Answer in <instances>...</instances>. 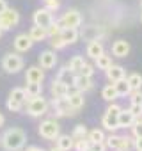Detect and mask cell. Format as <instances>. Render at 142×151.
Listing matches in <instances>:
<instances>
[{
	"instance_id": "obj_19",
	"label": "cell",
	"mask_w": 142,
	"mask_h": 151,
	"mask_svg": "<svg viewBox=\"0 0 142 151\" xmlns=\"http://www.w3.org/2000/svg\"><path fill=\"white\" fill-rule=\"evenodd\" d=\"M73 144H75V140L71 135H59L55 139V146H59L62 151H71L73 149Z\"/></svg>"
},
{
	"instance_id": "obj_42",
	"label": "cell",
	"mask_w": 142,
	"mask_h": 151,
	"mask_svg": "<svg viewBox=\"0 0 142 151\" xmlns=\"http://www.w3.org/2000/svg\"><path fill=\"white\" fill-rule=\"evenodd\" d=\"M44 4H46V9H50V11H57L59 6H60V0H44Z\"/></svg>"
},
{
	"instance_id": "obj_21",
	"label": "cell",
	"mask_w": 142,
	"mask_h": 151,
	"mask_svg": "<svg viewBox=\"0 0 142 151\" xmlns=\"http://www.w3.org/2000/svg\"><path fill=\"white\" fill-rule=\"evenodd\" d=\"M101 53H103V45L100 43V39L89 41V45H87V55H89L91 59H96V57L101 55Z\"/></svg>"
},
{
	"instance_id": "obj_20",
	"label": "cell",
	"mask_w": 142,
	"mask_h": 151,
	"mask_svg": "<svg viewBox=\"0 0 142 151\" xmlns=\"http://www.w3.org/2000/svg\"><path fill=\"white\" fill-rule=\"evenodd\" d=\"M29 37H30L34 43H37V41H44V39L48 37V34H46V29H44V27L34 25V27L30 29V32H29Z\"/></svg>"
},
{
	"instance_id": "obj_38",
	"label": "cell",
	"mask_w": 142,
	"mask_h": 151,
	"mask_svg": "<svg viewBox=\"0 0 142 151\" xmlns=\"http://www.w3.org/2000/svg\"><path fill=\"white\" fill-rule=\"evenodd\" d=\"M77 73H78V75H84V77H93V75H94V66H91V64L85 62Z\"/></svg>"
},
{
	"instance_id": "obj_30",
	"label": "cell",
	"mask_w": 142,
	"mask_h": 151,
	"mask_svg": "<svg viewBox=\"0 0 142 151\" xmlns=\"http://www.w3.org/2000/svg\"><path fill=\"white\" fill-rule=\"evenodd\" d=\"M87 126L85 124H77L75 128H73V132H71V137H73V140H80V139H84V137H87Z\"/></svg>"
},
{
	"instance_id": "obj_5",
	"label": "cell",
	"mask_w": 142,
	"mask_h": 151,
	"mask_svg": "<svg viewBox=\"0 0 142 151\" xmlns=\"http://www.w3.org/2000/svg\"><path fill=\"white\" fill-rule=\"evenodd\" d=\"M20 22V13L13 7H7L4 13H0V29L2 30H11L18 25Z\"/></svg>"
},
{
	"instance_id": "obj_45",
	"label": "cell",
	"mask_w": 142,
	"mask_h": 151,
	"mask_svg": "<svg viewBox=\"0 0 142 151\" xmlns=\"http://www.w3.org/2000/svg\"><path fill=\"white\" fill-rule=\"evenodd\" d=\"M25 151H44L43 147H39V146H29Z\"/></svg>"
},
{
	"instance_id": "obj_24",
	"label": "cell",
	"mask_w": 142,
	"mask_h": 151,
	"mask_svg": "<svg viewBox=\"0 0 142 151\" xmlns=\"http://www.w3.org/2000/svg\"><path fill=\"white\" fill-rule=\"evenodd\" d=\"M25 93H27V100L29 98H34V96H39L43 93V84L41 82H27Z\"/></svg>"
},
{
	"instance_id": "obj_36",
	"label": "cell",
	"mask_w": 142,
	"mask_h": 151,
	"mask_svg": "<svg viewBox=\"0 0 142 151\" xmlns=\"http://www.w3.org/2000/svg\"><path fill=\"white\" fill-rule=\"evenodd\" d=\"M89 147H91V142H89L87 137H84L80 140H75V144H73V149H77V151H85Z\"/></svg>"
},
{
	"instance_id": "obj_1",
	"label": "cell",
	"mask_w": 142,
	"mask_h": 151,
	"mask_svg": "<svg viewBox=\"0 0 142 151\" xmlns=\"http://www.w3.org/2000/svg\"><path fill=\"white\" fill-rule=\"evenodd\" d=\"M0 142H2L4 149H7V151H20L27 142V135L22 128H9L4 132Z\"/></svg>"
},
{
	"instance_id": "obj_46",
	"label": "cell",
	"mask_w": 142,
	"mask_h": 151,
	"mask_svg": "<svg viewBox=\"0 0 142 151\" xmlns=\"http://www.w3.org/2000/svg\"><path fill=\"white\" fill-rule=\"evenodd\" d=\"M7 9V2H6V0H0V13H4Z\"/></svg>"
},
{
	"instance_id": "obj_25",
	"label": "cell",
	"mask_w": 142,
	"mask_h": 151,
	"mask_svg": "<svg viewBox=\"0 0 142 151\" xmlns=\"http://www.w3.org/2000/svg\"><path fill=\"white\" fill-rule=\"evenodd\" d=\"M110 66H112V59H110V55H105V52L94 59V68H98V69L107 71Z\"/></svg>"
},
{
	"instance_id": "obj_54",
	"label": "cell",
	"mask_w": 142,
	"mask_h": 151,
	"mask_svg": "<svg viewBox=\"0 0 142 151\" xmlns=\"http://www.w3.org/2000/svg\"><path fill=\"white\" fill-rule=\"evenodd\" d=\"M140 6H142V2H140Z\"/></svg>"
},
{
	"instance_id": "obj_53",
	"label": "cell",
	"mask_w": 142,
	"mask_h": 151,
	"mask_svg": "<svg viewBox=\"0 0 142 151\" xmlns=\"http://www.w3.org/2000/svg\"><path fill=\"white\" fill-rule=\"evenodd\" d=\"M140 22H142V14H140Z\"/></svg>"
},
{
	"instance_id": "obj_39",
	"label": "cell",
	"mask_w": 142,
	"mask_h": 151,
	"mask_svg": "<svg viewBox=\"0 0 142 151\" xmlns=\"http://www.w3.org/2000/svg\"><path fill=\"white\" fill-rule=\"evenodd\" d=\"M133 116H135V119H140L142 117V105H137V103H131V107L128 109Z\"/></svg>"
},
{
	"instance_id": "obj_18",
	"label": "cell",
	"mask_w": 142,
	"mask_h": 151,
	"mask_svg": "<svg viewBox=\"0 0 142 151\" xmlns=\"http://www.w3.org/2000/svg\"><path fill=\"white\" fill-rule=\"evenodd\" d=\"M112 53H114L115 57H126V55L130 53V43L124 41V39L114 41V45H112Z\"/></svg>"
},
{
	"instance_id": "obj_11",
	"label": "cell",
	"mask_w": 142,
	"mask_h": 151,
	"mask_svg": "<svg viewBox=\"0 0 142 151\" xmlns=\"http://www.w3.org/2000/svg\"><path fill=\"white\" fill-rule=\"evenodd\" d=\"M55 64H57V55L53 50H44L39 53V66L43 69H52L55 68Z\"/></svg>"
},
{
	"instance_id": "obj_31",
	"label": "cell",
	"mask_w": 142,
	"mask_h": 151,
	"mask_svg": "<svg viewBox=\"0 0 142 151\" xmlns=\"http://www.w3.org/2000/svg\"><path fill=\"white\" fill-rule=\"evenodd\" d=\"M85 64V60H84V57L82 55H75V57H71V60H69V64H67V68L73 71V73H77L82 66Z\"/></svg>"
},
{
	"instance_id": "obj_16",
	"label": "cell",
	"mask_w": 142,
	"mask_h": 151,
	"mask_svg": "<svg viewBox=\"0 0 142 151\" xmlns=\"http://www.w3.org/2000/svg\"><path fill=\"white\" fill-rule=\"evenodd\" d=\"M137 119H135V116L126 109H121V112H119V117H117V124H119V128H131V124L135 123Z\"/></svg>"
},
{
	"instance_id": "obj_35",
	"label": "cell",
	"mask_w": 142,
	"mask_h": 151,
	"mask_svg": "<svg viewBox=\"0 0 142 151\" xmlns=\"http://www.w3.org/2000/svg\"><path fill=\"white\" fill-rule=\"evenodd\" d=\"M50 39H52V41H50V45H52V48H53V50H62V48L66 46V43H64V39L60 37V34L52 36Z\"/></svg>"
},
{
	"instance_id": "obj_41",
	"label": "cell",
	"mask_w": 142,
	"mask_h": 151,
	"mask_svg": "<svg viewBox=\"0 0 142 151\" xmlns=\"http://www.w3.org/2000/svg\"><path fill=\"white\" fill-rule=\"evenodd\" d=\"M131 132H133V137H135V139L140 137V135H142V123H140V121H135V123L131 124Z\"/></svg>"
},
{
	"instance_id": "obj_28",
	"label": "cell",
	"mask_w": 142,
	"mask_h": 151,
	"mask_svg": "<svg viewBox=\"0 0 142 151\" xmlns=\"http://www.w3.org/2000/svg\"><path fill=\"white\" fill-rule=\"evenodd\" d=\"M126 82L130 84V89H131V91H137V89L142 87V75H138V73H131V75H128Z\"/></svg>"
},
{
	"instance_id": "obj_4",
	"label": "cell",
	"mask_w": 142,
	"mask_h": 151,
	"mask_svg": "<svg viewBox=\"0 0 142 151\" xmlns=\"http://www.w3.org/2000/svg\"><path fill=\"white\" fill-rule=\"evenodd\" d=\"M39 135L46 140H55L59 135H60V126L55 119H44L41 124H39Z\"/></svg>"
},
{
	"instance_id": "obj_3",
	"label": "cell",
	"mask_w": 142,
	"mask_h": 151,
	"mask_svg": "<svg viewBox=\"0 0 142 151\" xmlns=\"http://www.w3.org/2000/svg\"><path fill=\"white\" fill-rule=\"evenodd\" d=\"M119 112H121V107H119L117 103H112V105L105 110V114H103V117H101V124L105 126V130L115 132V130L119 128V124H117Z\"/></svg>"
},
{
	"instance_id": "obj_51",
	"label": "cell",
	"mask_w": 142,
	"mask_h": 151,
	"mask_svg": "<svg viewBox=\"0 0 142 151\" xmlns=\"http://www.w3.org/2000/svg\"><path fill=\"white\" fill-rule=\"evenodd\" d=\"M121 151H130V149H121Z\"/></svg>"
},
{
	"instance_id": "obj_44",
	"label": "cell",
	"mask_w": 142,
	"mask_h": 151,
	"mask_svg": "<svg viewBox=\"0 0 142 151\" xmlns=\"http://www.w3.org/2000/svg\"><path fill=\"white\" fill-rule=\"evenodd\" d=\"M133 144H135V149H137V151H142V135L137 137V139L133 140Z\"/></svg>"
},
{
	"instance_id": "obj_37",
	"label": "cell",
	"mask_w": 142,
	"mask_h": 151,
	"mask_svg": "<svg viewBox=\"0 0 142 151\" xmlns=\"http://www.w3.org/2000/svg\"><path fill=\"white\" fill-rule=\"evenodd\" d=\"M23 105H25V103L16 101V100H13V98H9V100H7V109H9L11 112H20V110L23 109Z\"/></svg>"
},
{
	"instance_id": "obj_13",
	"label": "cell",
	"mask_w": 142,
	"mask_h": 151,
	"mask_svg": "<svg viewBox=\"0 0 142 151\" xmlns=\"http://www.w3.org/2000/svg\"><path fill=\"white\" fill-rule=\"evenodd\" d=\"M73 86H75L80 93H87V91H91V89L94 87V84H93L91 77H84V75H78V73H75Z\"/></svg>"
},
{
	"instance_id": "obj_34",
	"label": "cell",
	"mask_w": 142,
	"mask_h": 151,
	"mask_svg": "<svg viewBox=\"0 0 142 151\" xmlns=\"http://www.w3.org/2000/svg\"><path fill=\"white\" fill-rule=\"evenodd\" d=\"M60 30H62V23H60V22H55V20L46 27V34H48V37L60 34Z\"/></svg>"
},
{
	"instance_id": "obj_15",
	"label": "cell",
	"mask_w": 142,
	"mask_h": 151,
	"mask_svg": "<svg viewBox=\"0 0 142 151\" xmlns=\"http://www.w3.org/2000/svg\"><path fill=\"white\" fill-rule=\"evenodd\" d=\"M25 80L27 82H43L44 80V71H43V68L41 66H30L27 69Z\"/></svg>"
},
{
	"instance_id": "obj_33",
	"label": "cell",
	"mask_w": 142,
	"mask_h": 151,
	"mask_svg": "<svg viewBox=\"0 0 142 151\" xmlns=\"http://www.w3.org/2000/svg\"><path fill=\"white\" fill-rule=\"evenodd\" d=\"M9 98H13V100H16V101H22V103H25V101H27V93H25V89H22V87H16V89H13V91H11Z\"/></svg>"
},
{
	"instance_id": "obj_14",
	"label": "cell",
	"mask_w": 142,
	"mask_h": 151,
	"mask_svg": "<svg viewBox=\"0 0 142 151\" xmlns=\"http://www.w3.org/2000/svg\"><path fill=\"white\" fill-rule=\"evenodd\" d=\"M105 73H107V78H108L112 84L117 82V80H121V78H126V71H124L123 66H115V64H112Z\"/></svg>"
},
{
	"instance_id": "obj_27",
	"label": "cell",
	"mask_w": 142,
	"mask_h": 151,
	"mask_svg": "<svg viewBox=\"0 0 142 151\" xmlns=\"http://www.w3.org/2000/svg\"><path fill=\"white\" fill-rule=\"evenodd\" d=\"M50 91H52V96H53V98H62V96H66L67 86H66V84H62V82H59V80H53V84H52Z\"/></svg>"
},
{
	"instance_id": "obj_29",
	"label": "cell",
	"mask_w": 142,
	"mask_h": 151,
	"mask_svg": "<svg viewBox=\"0 0 142 151\" xmlns=\"http://www.w3.org/2000/svg\"><path fill=\"white\" fill-rule=\"evenodd\" d=\"M87 139H89V142H91V144L105 142V133H103V130L94 128V130H89V132H87Z\"/></svg>"
},
{
	"instance_id": "obj_26",
	"label": "cell",
	"mask_w": 142,
	"mask_h": 151,
	"mask_svg": "<svg viewBox=\"0 0 142 151\" xmlns=\"http://www.w3.org/2000/svg\"><path fill=\"white\" fill-rule=\"evenodd\" d=\"M112 86L115 87V93H117V96H128V94L131 93V89H130V84L126 82V78H121V80L114 82Z\"/></svg>"
},
{
	"instance_id": "obj_49",
	"label": "cell",
	"mask_w": 142,
	"mask_h": 151,
	"mask_svg": "<svg viewBox=\"0 0 142 151\" xmlns=\"http://www.w3.org/2000/svg\"><path fill=\"white\" fill-rule=\"evenodd\" d=\"M137 121H140V123H142V117H140V119H137Z\"/></svg>"
},
{
	"instance_id": "obj_10",
	"label": "cell",
	"mask_w": 142,
	"mask_h": 151,
	"mask_svg": "<svg viewBox=\"0 0 142 151\" xmlns=\"http://www.w3.org/2000/svg\"><path fill=\"white\" fill-rule=\"evenodd\" d=\"M32 20H34V25H39V27H44V29H46V27L53 22V14H52L50 9L43 7V9H37V11L34 13Z\"/></svg>"
},
{
	"instance_id": "obj_23",
	"label": "cell",
	"mask_w": 142,
	"mask_h": 151,
	"mask_svg": "<svg viewBox=\"0 0 142 151\" xmlns=\"http://www.w3.org/2000/svg\"><path fill=\"white\" fill-rule=\"evenodd\" d=\"M67 98V101H69V105L73 107V109H82L84 107V103H85V98H84V93H80V91H77V93H73V94H69V96H66Z\"/></svg>"
},
{
	"instance_id": "obj_9",
	"label": "cell",
	"mask_w": 142,
	"mask_h": 151,
	"mask_svg": "<svg viewBox=\"0 0 142 151\" xmlns=\"http://www.w3.org/2000/svg\"><path fill=\"white\" fill-rule=\"evenodd\" d=\"M60 23L62 27H71V29H78L82 25V14L77 11V9H69L62 14L60 18Z\"/></svg>"
},
{
	"instance_id": "obj_43",
	"label": "cell",
	"mask_w": 142,
	"mask_h": 151,
	"mask_svg": "<svg viewBox=\"0 0 142 151\" xmlns=\"http://www.w3.org/2000/svg\"><path fill=\"white\" fill-rule=\"evenodd\" d=\"M91 149L93 151H105L107 146H105V142H96V144H91Z\"/></svg>"
},
{
	"instance_id": "obj_52",
	"label": "cell",
	"mask_w": 142,
	"mask_h": 151,
	"mask_svg": "<svg viewBox=\"0 0 142 151\" xmlns=\"http://www.w3.org/2000/svg\"><path fill=\"white\" fill-rule=\"evenodd\" d=\"M0 36H2V29H0Z\"/></svg>"
},
{
	"instance_id": "obj_48",
	"label": "cell",
	"mask_w": 142,
	"mask_h": 151,
	"mask_svg": "<svg viewBox=\"0 0 142 151\" xmlns=\"http://www.w3.org/2000/svg\"><path fill=\"white\" fill-rule=\"evenodd\" d=\"M2 124H4V116L0 114V126H2Z\"/></svg>"
},
{
	"instance_id": "obj_17",
	"label": "cell",
	"mask_w": 142,
	"mask_h": 151,
	"mask_svg": "<svg viewBox=\"0 0 142 151\" xmlns=\"http://www.w3.org/2000/svg\"><path fill=\"white\" fill-rule=\"evenodd\" d=\"M60 37L64 39V43H66V45H73V43H77V41H78L80 34H78V29L62 27V30H60Z\"/></svg>"
},
{
	"instance_id": "obj_12",
	"label": "cell",
	"mask_w": 142,
	"mask_h": 151,
	"mask_svg": "<svg viewBox=\"0 0 142 151\" xmlns=\"http://www.w3.org/2000/svg\"><path fill=\"white\" fill-rule=\"evenodd\" d=\"M32 45H34V41L29 37V34H18V36L14 37V50L20 52V53L29 52V50L32 48Z\"/></svg>"
},
{
	"instance_id": "obj_32",
	"label": "cell",
	"mask_w": 142,
	"mask_h": 151,
	"mask_svg": "<svg viewBox=\"0 0 142 151\" xmlns=\"http://www.w3.org/2000/svg\"><path fill=\"white\" fill-rule=\"evenodd\" d=\"M101 98H103V100H107V101H114V100H115V98H119V96H117V93H115V87L110 84V86L103 87V91H101Z\"/></svg>"
},
{
	"instance_id": "obj_7",
	"label": "cell",
	"mask_w": 142,
	"mask_h": 151,
	"mask_svg": "<svg viewBox=\"0 0 142 151\" xmlns=\"http://www.w3.org/2000/svg\"><path fill=\"white\" fill-rule=\"evenodd\" d=\"M52 107H53V114L57 117H62V116H75L77 114V109H73L69 105L67 98L62 96V98H53L52 101Z\"/></svg>"
},
{
	"instance_id": "obj_47",
	"label": "cell",
	"mask_w": 142,
	"mask_h": 151,
	"mask_svg": "<svg viewBox=\"0 0 142 151\" xmlns=\"http://www.w3.org/2000/svg\"><path fill=\"white\" fill-rule=\"evenodd\" d=\"M48 151H62V149H60L59 146H53V147H52V149H48Z\"/></svg>"
},
{
	"instance_id": "obj_22",
	"label": "cell",
	"mask_w": 142,
	"mask_h": 151,
	"mask_svg": "<svg viewBox=\"0 0 142 151\" xmlns=\"http://www.w3.org/2000/svg\"><path fill=\"white\" fill-rule=\"evenodd\" d=\"M73 78H75V73L71 71L67 66H64V68L59 71V75H57V80L62 82V84H66V86H71V84H73Z\"/></svg>"
},
{
	"instance_id": "obj_50",
	"label": "cell",
	"mask_w": 142,
	"mask_h": 151,
	"mask_svg": "<svg viewBox=\"0 0 142 151\" xmlns=\"http://www.w3.org/2000/svg\"><path fill=\"white\" fill-rule=\"evenodd\" d=\"M85 151H93V149H91V147H89V149H85Z\"/></svg>"
},
{
	"instance_id": "obj_6",
	"label": "cell",
	"mask_w": 142,
	"mask_h": 151,
	"mask_svg": "<svg viewBox=\"0 0 142 151\" xmlns=\"http://www.w3.org/2000/svg\"><path fill=\"white\" fill-rule=\"evenodd\" d=\"M131 139L130 137H126V135H108V137H105V146L107 147H110V149H114V151H121V149H130V146H131Z\"/></svg>"
},
{
	"instance_id": "obj_40",
	"label": "cell",
	"mask_w": 142,
	"mask_h": 151,
	"mask_svg": "<svg viewBox=\"0 0 142 151\" xmlns=\"http://www.w3.org/2000/svg\"><path fill=\"white\" fill-rule=\"evenodd\" d=\"M130 100H131V103H137V105H142V93H140V89H137V91H131L130 93Z\"/></svg>"
},
{
	"instance_id": "obj_2",
	"label": "cell",
	"mask_w": 142,
	"mask_h": 151,
	"mask_svg": "<svg viewBox=\"0 0 142 151\" xmlns=\"http://www.w3.org/2000/svg\"><path fill=\"white\" fill-rule=\"evenodd\" d=\"M25 103H27V114L32 116V117H41L48 112V101L41 94L34 96V98H29Z\"/></svg>"
},
{
	"instance_id": "obj_8",
	"label": "cell",
	"mask_w": 142,
	"mask_h": 151,
	"mask_svg": "<svg viewBox=\"0 0 142 151\" xmlns=\"http://www.w3.org/2000/svg\"><path fill=\"white\" fill-rule=\"evenodd\" d=\"M23 64L25 62H23V59L18 53H7L2 59V68L7 73H18L20 69H23Z\"/></svg>"
}]
</instances>
